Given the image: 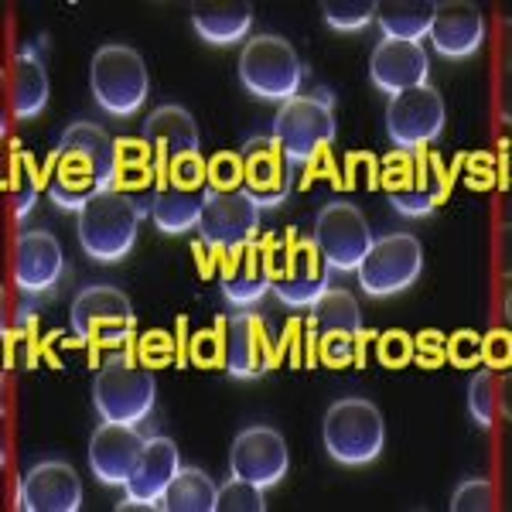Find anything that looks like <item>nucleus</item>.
I'll return each mask as SVG.
<instances>
[{"mask_svg":"<svg viewBox=\"0 0 512 512\" xmlns=\"http://www.w3.org/2000/svg\"><path fill=\"white\" fill-rule=\"evenodd\" d=\"M188 338H192V332H188V318L178 315V321H175V369H188Z\"/></svg>","mask_w":512,"mask_h":512,"instance_id":"8fccbe9b","label":"nucleus"},{"mask_svg":"<svg viewBox=\"0 0 512 512\" xmlns=\"http://www.w3.org/2000/svg\"><path fill=\"white\" fill-rule=\"evenodd\" d=\"M468 414L478 427H489L495 424V373L492 369H475L472 383H468Z\"/></svg>","mask_w":512,"mask_h":512,"instance_id":"c9c22d12","label":"nucleus"},{"mask_svg":"<svg viewBox=\"0 0 512 512\" xmlns=\"http://www.w3.org/2000/svg\"><path fill=\"white\" fill-rule=\"evenodd\" d=\"M376 359L386 369H407L414 362V335L403 332V328L376 332Z\"/></svg>","mask_w":512,"mask_h":512,"instance_id":"4c0bfd02","label":"nucleus"},{"mask_svg":"<svg viewBox=\"0 0 512 512\" xmlns=\"http://www.w3.org/2000/svg\"><path fill=\"white\" fill-rule=\"evenodd\" d=\"M154 369L127 366V362H103L93 379V407L113 424H140L154 410Z\"/></svg>","mask_w":512,"mask_h":512,"instance_id":"9d476101","label":"nucleus"},{"mask_svg":"<svg viewBox=\"0 0 512 512\" xmlns=\"http://www.w3.org/2000/svg\"><path fill=\"white\" fill-rule=\"evenodd\" d=\"M229 468L236 478L253 482L256 489H274L291 468V451H287L284 434L267 424H253L239 431L233 448H229Z\"/></svg>","mask_w":512,"mask_h":512,"instance_id":"2eb2a0df","label":"nucleus"},{"mask_svg":"<svg viewBox=\"0 0 512 512\" xmlns=\"http://www.w3.org/2000/svg\"><path fill=\"white\" fill-rule=\"evenodd\" d=\"M444 120H448V106L434 86L407 89L386 106V134H390L396 151L431 147L444 134Z\"/></svg>","mask_w":512,"mask_h":512,"instance_id":"4468645a","label":"nucleus"},{"mask_svg":"<svg viewBox=\"0 0 512 512\" xmlns=\"http://www.w3.org/2000/svg\"><path fill=\"white\" fill-rule=\"evenodd\" d=\"M321 18L332 31H362L376 21V0H325Z\"/></svg>","mask_w":512,"mask_h":512,"instance_id":"f704fd0d","label":"nucleus"},{"mask_svg":"<svg viewBox=\"0 0 512 512\" xmlns=\"http://www.w3.org/2000/svg\"><path fill=\"white\" fill-rule=\"evenodd\" d=\"M198 236L209 250H233L260 236V209L250 195L239 192H212L205 198L202 219H198Z\"/></svg>","mask_w":512,"mask_h":512,"instance_id":"dca6fc26","label":"nucleus"},{"mask_svg":"<svg viewBox=\"0 0 512 512\" xmlns=\"http://www.w3.org/2000/svg\"><path fill=\"white\" fill-rule=\"evenodd\" d=\"M355 335H318V366L328 369L355 366Z\"/></svg>","mask_w":512,"mask_h":512,"instance_id":"c03bdc74","label":"nucleus"},{"mask_svg":"<svg viewBox=\"0 0 512 512\" xmlns=\"http://www.w3.org/2000/svg\"><path fill=\"white\" fill-rule=\"evenodd\" d=\"M89 89L110 117H134L151 93V72L137 48L103 45L89 62Z\"/></svg>","mask_w":512,"mask_h":512,"instance_id":"39448f33","label":"nucleus"},{"mask_svg":"<svg viewBox=\"0 0 512 512\" xmlns=\"http://www.w3.org/2000/svg\"><path fill=\"white\" fill-rule=\"evenodd\" d=\"M335 270L321 256L311 236H301L297 226L284 233V277L274 284V294L287 308H315L332 291Z\"/></svg>","mask_w":512,"mask_h":512,"instance_id":"ddd939ff","label":"nucleus"},{"mask_svg":"<svg viewBox=\"0 0 512 512\" xmlns=\"http://www.w3.org/2000/svg\"><path fill=\"white\" fill-rule=\"evenodd\" d=\"M495 506V485L489 478H465L451 495V512H489Z\"/></svg>","mask_w":512,"mask_h":512,"instance_id":"a19ab883","label":"nucleus"},{"mask_svg":"<svg viewBox=\"0 0 512 512\" xmlns=\"http://www.w3.org/2000/svg\"><path fill=\"white\" fill-rule=\"evenodd\" d=\"M427 76H431V62H427L424 45H414V41L383 38L369 55V79L383 93H390V99L407 89L427 86Z\"/></svg>","mask_w":512,"mask_h":512,"instance_id":"393cba45","label":"nucleus"},{"mask_svg":"<svg viewBox=\"0 0 512 512\" xmlns=\"http://www.w3.org/2000/svg\"><path fill=\"white\" fill-rule=\"evenodd\" d=\"M117 175V140L99 123L76 120L65 127L59 147L52 151L48 198L62 212H82L89 202L106 192Z\"/></svg>","mask_w":512,"mask_h":512,"instance_id":"f257e3e1","label":"nucleus"},{"mask_svg":"<svg viewBox=\"0 0 512 512\" xmlns=\"http://www.w3.org/2000/svg\"><path fill=\"white\" fill-rule=\"evenodd\" d=\"M482 366L492 373H509L512 366V332L509 328H492L482 335Z\"/></svg>","mask_w":512,"mask_h":512,"instance_id":"a18cd8bd","label":"nucleus"},{"mask_svg":"<svg viewBox=\"0 0 512 512\" xmlns=\"http://www.w3.org/2000/svg\"><path fill=\"white\" fill-rule=\"evenodd\" d=\"M311 239L335 274H355L366 253L373 250V229L352 202H328L315 216Z\"/></svg>","mask_w":512,"mask_h":512,"instance_id":"f8f14e48","label":"nucleus"},{"mask_svg":"<svg viewBox=\"0 0 512 512\" xmlns=\"http://www.w3.org/2000/svg\"><path fill=\"white\" fill-rule=\"evenodd\" d=\"M318 178H328V185L332 188H342V178H338V168L332 161V151H325L321 158H315L311 164H304V178H301V188H311V181Z\"/></svg>","mask_w":512,"mask_h":512,"instance_id":"09e8293b","label":"nucleus"},{"mask_svg":"<svg viewBox=\"0 0 512 512\" xmlns=\"http://www.w3.org/2000/svg\"><path fill=\"white\" fill-rule=\"evenodd\" d=\"M444 335L441 328H424L414 335V362L420 369H441L448 366V352H444Z\"/></svg>","mask_w":512,"mask_h":512,"instance_id":"49530a36","label":"nucleus"},{"mask_svg":"<svg viewBox=\"0 0 512 512\" xmlns=\"http://www.w3.org/2000/svg\"><path fill=\"white\" fill-rule=\"evenodd\" d=\"M301 321L291 318L284 325V338L277 342V355H280V362H291V369H304V342H301Z\"/></svg>","mask_w":512,"mask_h":512,"instance_id":"de8ad7c7","label":"nucleus"},{"mask_svg":"<svg viewBox=\"0 0 512 512\" xmlns=\"http://www.w3.org/2000/svg\"><path fill=\"white\" fill-rule=\"evenodd\" d=\"M181 472V461H178V448L171 437H147L144 454H140V465L137 472L130 475V482L123 485L127 489V502H120L117 512L127 509H158L164 489L171 485V478Z\"/></svg>","mask_w":512,"mask_h":512,"instance_id":"5701e85b","label":"nucleus"},{"mask_svg":"<svg viewBox=\"0 0 512 512\" xmlns=\"http://www.w3.org/2000/svg\"><path fill=\"white\" fill-rule=\"evenodd\" d=\"M144 140L154 147V151L168 154V158L188 154V151H202L198 123L192 113L178 103H164L144 120Z\"/></svg>","mask_w":512,"mask_h":512,"instance_id":"c85d7f7f","label":"nucleus"},{"mask_svg":"<svg viewBox=\"0 0 512 512\" xmlns=\"http://www.w3.org/2000/svg\"><path fill=\"white\" fill-rule=\"evenodd\" d=\"M424 270V246L410 233H390L373 239V250L359 263V287L369 297H393L414 287Z\"/></svg>","mask_w":512,"mask_h":512,"instance_id":"9b49d317","label":"nucleus"},{"mask_svg":"<svg viewBox=\"0 0 512 512\" xmlns=\"http://www.w3.org/2000/svg\"><path fill=\"white\" fill-rule=\"evenodd\" d=\"M239 158H243V192L253 198L256 209H277L291 198V161L274 137H250Z\"/></svg>","mask_w":512,"mask_h":512,"instance_id":"f3484780","label":"nucleus"},{"mask_svg":"<svg viewBox=\"0 0 512 512\" xmlns=\"http://www.w3.org/2000/svg\"><path fill=\"white\" fill-rule=\"evenodd\" d=\"M431 45L444 59H472L485 41V14L472 0H441L431 24Z\"/></svg>","mask_w":512,"mask_h":512,"instance_id":"b1692460","label":"nucleus"},{"mask_svg":"<svg viewBox=\"0 0 512 512\" xmlns=\"http://www.w3.org/2000/svg\"><path fill=\"white\" fill-rule=\"evenodd\" d=\"M72 332L89 345V366H103V349H127L134 342V304L113 284H93L76 294L69 308Z\"/></svg>","mask_w":512,"mask_h":512,"instance_id":"f03ea898","label":"nucleus"},{"mask_svg":"<svg viewBox=\"0 0 512 512\" xmlns=\"http://www.w3.org/2000/svg\"><path fill=\"white\" fill-rule=\"evenodd\" d=\"M461 178L472 192H489V188H499V175H495V154L489 151H475L465 154L461 161Z\"/></svg>","mask_w":512,"mask_h":512,"instance_id":"37998d69","label":"nucleus"},{"mask_svg":"<svg viewBox=\"0 0 512 512\" xmlns=\"http://www.w3.org/2000/svg\"><path fill=\"white\" fill-rule=\"evenodd\" d=\"M437 0H376V24L390 41H414L431 35Z\"/></svg>","mask_w":512,"mask_h":512,"instance_id":"c756f323","label":"nucleus"},{"mask_svg":"<svg viewBox=\"0 0 512 512\" xmlns=\"http://www.w3.org/2000/svg\"><path fill=\"white\" fill-rule=\"evenodd\" d=\"M205 178L212 192H239L243 188V158L239 151H219L205 161Z\"/></svg>","mask_w":512,"mask_h":512,"instance_id":"58836bf2","label":"nucleus"},{"mask_svg":"<svg viewBox=\"0 0 512 512\" xmlns=\"http://www.w3.org/2000/svg\"><path fill=\"white\" fill-rule=\"evenodd\" d=\"M65 274V253L55 233L48 229H28L14 243V284L24 294H45Z\"/></svg>","mask_w":512,"mask_h":512,"instance_id":"4be33fe9","label":"nucleus"},{"mask_svg":"<svg viewBox=\"0 0 512 512\" xmlns=\"http://www.w3.org/2000/svg\"><path fill=\"white\" fill-rule=\"evenodd\" d=\"M82 506V482L69 461L48 458L28 468L18 489V509L24 512H76Z\"/></svg>","mask_w":512,"mask_h":512,"instance_id":"6ab92c4d","label":"nucleus"},{"mask_svg":"<svg viewBox=\"0 0 512 512\" xmlns=\"http://www.w3.org/2000/svg\"><path fill=\"white\" fill-rule=\"evenodd\" d=\"M270 137L277 140L291 164H311L325 151H332L338 137L332 89H315V93L287 99L277 110Z\"/></svg>","mask_w":512,"mask_h":512,"instance_id":"7ed1b4c3","label":"nucleus"},{"mask_svg":"<svg viewBox=\"0 0 512 512\" xmlns=\"http://www.w3.org/2000/svg\"><path fill=\"white\" fill-rule=\"evenodd\" d=\"M209 198V178H205V158L202 151L175 154L164 178L158 202H154L151 222L161 229L164 236H181L188 229L198 226Z\"/></svg>","mask_w":512,"mask_h":512,"instance_id":"1a4fd4ad","label":"nucleus"},{"mask_svg":"<svg viewBox=\"0 0 512 512\" xmlns=\"http://www.w3.org/2000/svg\"><path fill=\"white\" fill-rule=\"evenodd\" d=\"M280 277H284V243H277L274 236H256L233 250H219L222 294L239 308L260 301Z\"/></svg>","mask_w":512,"mask_h":512,"instance_id":"6e6552de","label":"nucleus"},{"mask_svg":"<svg viewBox=\"0 0 512 512\" xmlns=\"http://www.w3.org/2000/svg\"><path fill=\"white\" fill-rule=\"evenodd\" d=\"M144 444L147 437L134 424L103 420L93 431V441H89V468L103 485H127L140 465Z\"/></svg>","mask_w":512,"mask_h":512,"instance_id":"aec40b11","label":"nucleus"},{"mask_svg":"<svg viewBox=\"0 0 512 512\" xmlns=\"http://www.w3.org/2000/svg\"><path fill=\"white\" fill-rule=\"evenodd\" d=\"M311 318H315L318 335H355L362 328L359 301L349 291H342V287H332V291L321 297Z\"/></svg>","mask_w":512,"mask_h":512,"instance_id":"473e14b6","label":"nucleus"},{"mask_svg":"<svg viewBox=\"0 0 512 512\" xmlns=\"http://www.w3.org/2000/svg\"><path fill=\"white\" fill-rule=\"evenodd\" d=\"M226 328L229 318H216L212 328H198L188 338V362L198 369H226Z\"/></svg>","mask_w":512,"mask_h":512,"instance_id":"72a5a7b5","label":"nucleus"},{"mask_svg":"<svg viewBox=\"0 0 512 512\" xmlns=\"http://www.w3.org/2000/svg\"><path fill=\"white\" fill-rule=\"evenodd\" d=\"M280 366L277 345L270 342L267 325L256 311H239L226 328V369L233 379H260Z\"/></svg>","mask_w":512,"mask_h":512,"instance_id":"412c9836","label":"nucleus"},{"mask_svg":"<svg viewBox=\"0 0 512 512\" xmlns=\"http://www.w3.org/2000/svg\"><path fill=\"white\" fill-rule=\"evenodd\" d=\"M7 82H11L14 117L35 120L45 113L52 82H48V65H45V59H41L38 45H24L14 52L11 69H7Z\"/></svg>","mask_w":512,"mask_h":512,"instance_id":"a878e982","label":"nucleus"},{"mask_svg":"<svg viewBox=\"0 0 512 512\" xmlns=\"http://www.w3.org/2000/svg\"><path fill=\"white\" fill-rule=\"evenodd\" d=\"M379 188L390 198V205L400 216L420 219L431 216L434 202L427 195L417 192V168H414V151H393L379 161Z\"/></svg>","mask_w":512,"mask_h":512,"instance_id":"cd10ccee","label":"nucleus"},{"mask_svg":"<svg viewBox=\"0 0 512 512\" xmlns=\"http://www.w3.org/2000/svg\"><path fill=\"white\" fill-rule=\"evenodd\" d=\"M219 485L202 468H181L164 489L158 509L164 512H216Z\"/></svg>","mask_w":512,"mask_h":512,"instance_id":"2f4dec72","label":"nucleus"},{"mask_svg":"<svg viewBox=\"0 0 512 512\" xmlns=\"http://www.w3.org/2000/svg\"><path fill=\"white\" fill-rule=\"evenodd\" d=\"M301 59L294 45L280 35H256L239 52V82L246 93L260 99H274L284 106L287 99L301 96Z\"/></svg>","mask_w":512,"mask_h":512,"instance_id":"0eeeda50","label":"nucleus"},{"mask_svg":"<svg viewBox=\"0 0 512 512\" xmlns=\"http://www.w3.org/2000/svg\"><path fill=\"white\" fill-rule=\"evenodd\" d=\"M137 362L144 369H164L175 362V335L164 328H151V332L137 335Z\"/></svg>","mask_w":512,"mask_h":512,"instance_id":"ea45409f","label":"nucleus"},{"mask_svg":"<svg viewBox=\"0 0 512 512\" xmlns=\"http://www.w3.org/2000/svg\"><path fill=\"white\" fill-rule=\"evenodd\" d=\"M267 502H263V489H256L246 478H229L226 485H219L216 495V512H263Z\"/></svg>","mask_w":512,"mask_h":512,"instance_id":"e433bc0d","label":"nucleus"},{"mask_svg":"<svg viewBox=\"0 0 512 512\" xmlns=\"http://www.w3.org/2000/svg\"><path fill=\"white\" fill-rule=\"evenodd\" d=\"M321 441H325L328 458L338 465L362 468L383 454L386 424L373 400L366 396H342L325 410L321 420Z\"/></svg>","mask_w":512,"mask_h":512,"instance_id":"20e7f679","label":"nucleus"},{"mask_svg":"<svg viewBox=\"0 0 512 512\" xmlns=\"http://www.w3.org/2000/svg\"><path fill=\"white\" fill-rule=\"evenodd\" d=\"M41 188H45V178H41L35 158L18 144L11 140V154H7V178H4V192L11 198V209H14V219L24 222L35 209Z\"/></svg>","mask_w":512,"mask_h":512,"instance_id":"7c9ffc66","label":"nucleus"},{"mask_svg":"<svg viewBox=\"0 0 512 512\" xmlns=\"http://www.w3.org/2000/svg\"><path fill=\"white\" fill-rule=\"evenodd\" d=\"M164 178L158 171V158L154 147L144 137H120L117 140V175L113 185L120 195L130 198V205L137 209L140 222L154 216V202H158Z\"/></svg>","mask_w":512,"mask_h":512,"instance_id":"a211bd4d","label":"nucleus"},{"mask_svg":"<svg viewBox=\"0 0 512 512\" xmlns=\"http://www.w3.org/2000/svg\"><path fill=\"white\" fill-rule=\"evenodd\" d=\"M137 226L140 216L130 198L117 188H106L79 212V246L96 263H120L134 250Z\"/></svg>","mask_w":512,"mask_h":512,"instance_id":"423d86ee","label":"nucleus"},{"mask_svg":"<svg viewBox=\"0 0 512 512\" xmlns=\"http://www.w3.org/2000/svg\"><path fill=\"white\" fill-rule=\"evenodd\" d=\"M250 24V0H195L192 4V28L209 45H236L250 35Z\"/></svg>","mask_w":512,"mask_h":512,"instance_id":"bb28decb","label":"nucleus"},{"mask_svg":"<svg viewBox=\"0 0 512 512\" xmlns=\"http://www.w3.org/2000/svg\"><path fill=\"white\" fill-rule=\"evenodd\" d=\"M444 352L454 369H475L482 366V335L475 328H458L444 338Z\"/></svg>","mask_w":512,"mask_h":512,"instance_id":"79ce46f5","label":"nucleus"}]
</instances>
